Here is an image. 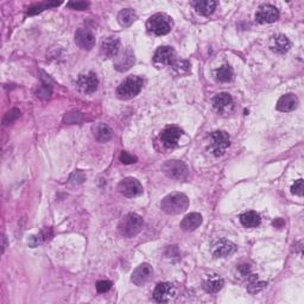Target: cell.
<instances>
[{"instance_id": "1", "label": "cell", "mask_w": 304, "mask_h": 304, "mask_svg": "<svg viewBox=\"0 0 304 304\" xmlns=\"http://www.w3.org/2000/svg\"><path fill=\"white\" fill-rule=\"evenodd\" d=\"M189 199L183 193H171L162 200L161 208L169 215H177L188 209Z\"/></svg>"}, {"instance_id": "2", "label": "cell", "mask_w": 304, "mask_h": 304, "mask_svg": "<svg viewBox=\"0 0 304 304\" xmlns=\"http://www.w3.org/2000/svg\"><path fill=\"white\" fill-rule=\"evenodd\" d=\"M143 226L144 221L140 215L136 213H130L120 220L118 225V231L119 234L124 236V238H133V236L138 235L141 232Z\"/></svg>"}, {"instance_id": "3", "label": "cell", "mask_w": 304, "mask_h": 304, "mask_svg": "<svg viewBox=\"0 0 304 304\" xmlns=\"http://www.w3.org/2000/svg\"><path fill=\"white\" fill-rule=\"evenodd\" d=\"M144 81L139 76H129L119 84L116 89V95L121 100H130L134 97H137L140 93L143 88Z\"/></svg>"}, {"instance_id": "4", "label": "cell", "mask_w": 304, "mask_h": 304, "mask_svg": "<svg viewBox=\"0 0 304 304\" xmlns=\"http://www.w3.org/2000/svg\"><path fill=\"white\" fill-rule=\"evenodd\" d=\"M147 30L156 36H164L170 33L172 27V20L165 13H156L151 16L146 23Z\"/></svg>"}, {"instance_id": "5", "label": "cell", "mask_w": 304, "mask_h": 304, "mask_svg": "<svg viewBox=\"0 0 304 304\" xmlns=\"http://www.w3.org/2000/svg\"><path fill=\"white\" fill-rule=\"evenodd\" d=\"M229 145H231V138L228 133L225 131H215L210 134L208 151H210L214 156L220 157L227 151Z\"/></svg>"}, {"instance_id": "6", "label": "cell", "mask_w": 304, "mask_h": 304, "mask_svg": "<svg viewBox=\"0 0 304 304\" xmlns=\"http://www.w3.org/2000/svg\"><path fill=\"white\" fill-rule=\"evenodd\" d=\"M162 170L169 178L182 181L188 177V167L181 161H167L162 165Z\"/></svg>"}, {"instance_id": "7", "label": "cell", "mask_w": 304, "mask_h": 304, "mask_svg": "<svg viewBox=\"0 0 304 304\" xmlns=\"http://www.w3.org/2000/svg\"><path fill=\"white\" fill-rule=\"evenodd\" d=\"M176 62V51L171 47H160L155 52L154 63L158 68L165 66H172Z\"/></svg>"}, {"instance_id": "8", "label": "cell", "mask_w": 304, "mask_h": 304, "mask_svg": "<svg viewBox=\"0 0 304 304\" xmlns=\"http://www.w3.org/2000/svg\"><path fill=\"white\" fill-rule=\"evenodd\" d=\"M118 190L124 196L136 197L143 194V186L136 178L126 177L118 185Z\"/></svg>"}, {"instance_id": "9", "label": "cell", "mask_w": 304, "mask_h": 304, "mask_svg": "<svg viewBox=\"0 0 304 304\" xmlns=\"http://www.w3.org/2000/svg\"><path fill=\"white\" fill-rule=\"evenodd\" d=\"M236 251V246L227 239H219L213 242L210 252L214 258H226Z\"/></svg>"}, {"instance_id": "10", "label": "cell", "mask_w": 304, "mask_h": 304, "mask_svg": "<svg viewBox=\"0 0 304 304\" xmlns=\"http://www.w3.org/2000/svg\"><path fill=\"white\" fill-rule=\"evenodd\" d=\"M176 293L175 286L171 283H160L154 290V299L158 303H168L174 298Z\"/></svg>"}, {"instance_id": "11", "label": "cell", "mask_w": 304, "mask_h": 304, "mask_svg": "<svg viewBox=\"0 0 304 304\" xmlns=\"http://www.w3.org/2000/svg\"><path fill=\"white\" fill-rule=\"evenodd\" d=\"M152 277H154V270H152V266L150 264L144 263V264H140L139 266L132 272L131 281H132L133 284H136L138 286H143L144 284H146L147 282H150Z\"/></svg>"}, {"instance_id": "12", "label": "cell", "mask_w": 304, "mask_h": 304, "mask_svg": "<svg viewBox=\"0 0 304 304\" xmlns=\"http://www.w3.org/2000/svg\"><path fill=\"white\" fill-rule=\"evenodd\" d=\"M98 83L99 81L97 75L94 73H88L79 76V79L76 81V87L81 93L92 94L97 90Z\"/></svg>"}, {"instance_id": "13", "label": "cell", "mask_w": 304, "mask_h": 304, "mask_svg": "<svg viewBox=\"0 0 304 304\" xmlns=\"http://www.w3.org/2000/svg\"><path fill=\"white\" fill-rule=\"evenodd\" d=\"M279 18L278 9L273 5H261L256 13V20L260 24H268L277 22Z\"/></svg>"}, {"instance_id": "14", "label": "cell", "mask_w": 304, "mask_h": 304, "mask_svg": "<svg viewBox=\"0 0 304 304\" xmlns=\"http://www.w3.org/2000/svg\"><path fill=\"white\" fill-rule=\"evenodd\" d=\"M213 106L219 114L226 115L229 114L234 107V101L231 94L228 93H219L213 100Z\"/></svg>"}, {"instance_id": "15", "label": "cell", "mask_w": 304, "mask_h": 304, "mask_svg": "<svg viewBox=\"0 0 304 304\" xmlns=\"http://www.w3.org/2000/svg\"><path fill=\"white\" fill-rule=\"evenodd\" d=\"M75 43L83 50H92L95 45V37L88 29H79L75 34Z\"/></svg>"}, {"instance_id": "16", "label": "cell", "mask_w": 304, "mask_h": 304, "mask_svg": "<svg viewBox=\"0 0 304 304\" xmlns=\"http://www.w3.org/2000/svg\"><path fill=\"white\" fill-rule=\"evenodd\" d=\"M182 130L178 129L176 126H171L165 129L163 132L161 133V140L165 147H175L177 145L179 138L182 136Z\"/></svg>"}, {"instance_id": "17", "label": "cell", "mask_w": 304, "mask_h": 304, "mask_svg": "<svg viewBox=\"0 0 304 304\" xmlns=\"http://www.w3.org/2000/svg\"><path fill=\"white\" fill-rule=\"evenodd\" d=\"M224 278L220 275L217 273H209L206 276V278L203 279L202 286L204 291L208 293H217L224 288Z\"/></svg>"}, {"instance_id": "18", "label": "cell", "mask_w": 304, "mask_h": 304, "mask_svg": "<svg viewBox=\"0 0 304 304\" xmlns=\"http://www.w3.org/2000/svg\"><path fill=\"white\" fill-rule=\"evenodd\" d=\"M120 49V41L116 37H107L101 42V54L106 58L115 57Z\"/></svg>"}, {"instance_id": "19", "label": "cell", "mask_w": 304, "mask_h": 304, "mask_svg": "<svg viewBox=\"0 0 304 304\" xmlns=\"http://www.w3.org/2000/svg\"><path fill=\"white\" fill-rule=\"evenodd\" d=\"M134 65V54L130 48H127L121 55L116 57L114 62V68L118 72H126Z\"/></svg>"}, {"instance_id": "20", "label": "cell", "mask_w": 304, "mask_h": 304, "mask_svg": "<svg viewBox=\"0 0 304 304\" xmlns=\"http://www.w3.org/2000/svg\"><path fill=\"white\" fill-rule=\"evenodd\" d=\"M270 48L272 51L277 52V54H285L291 48V42L285 35H276L271 38Z\"/></svg>"}, {"instance_id": "21", "label": "cell", "mask_w": 304, "mask_h": 304, "mask_svg": "<svg viewBox=\"0 0 304 304\" xmlns=\"http://www.w3.org/2000/svg\"><path fill=\"white\" fill-rule=\"evenodd\" d=\"M298 106V98L295 94L288 93L281 97L277 102V109L279 112H291Z\"/></svg>"}, {"instance_id": "22", "label": "cell", "mask_w": 304, "mask_h": 304, "mask_svg": "<svg viewBox=\"0 0 304 304\" xmlns=\"http://www.w3.org/2000/svg\"><path fill=\"white\" fill-rule=\"evenodd\" d=\"M202 215L200 213H190L182 220L181 228L186 232H193L202 225Z\"/></svg>"}, {"instance_id": "23", "label": "cell", "mask_w": 304, "mask_h": 304, "mask_svg": "<svg viewBox=\"0 0 304 304\" xmlns=\"http://www.w3.org/2000/svg\"><path fill=\"white\" fill-rule=\"evenodd\" d=\"M93 134L95 137V139L100 143H106V141L111 140L113 137V132L111 130V127L108 125H106L104 123H99L97 125L93 126Z\"/></svg>"}, {"instance_id": "24", "label": "cell", "mask_w": 304, "mask_h": 304, "mask_svg": "<svg viewBox=\"0 0 304 304\" xmlns=\"http://www.w3.org/2000/svg\"><path fill=\"white\" fill-rule=\"evenodd\" d=\"M192 4L196 12L202 16H210L218 6V3L214 0H199V2H193Z\"/></svg>"}, {"instance_id": "25", "label": "cell", "mask_w": 304, "mask_h": 304, "mask_svg": "<svg viewBox=\"0 0 304 304\" xmlns=\"http://www.w3.org/2000/svg\"><path fill=\"white\" fill-rule=\"evenodd\" d=\"M240 222H241V225L244 226V227L254 228V227H258V226L260 225L261 219H260V215L258 214L257 211L250 210V211H246V213L240 215Z\"/></svg>"}, {"instance_id": "26", "label": "cell", "mask_w": 304, "mask_h": 304, "mask_svg": "<svg viewBox=\"0 0 304 304\" xmlns=\"http://www.w3.org/2000/svg\"><path fill=\"white\" fill-rule=\"evenodd\" d=\"M136 19H137V15L132 9H124L119 12L118 15V23L123 27L131 26Z\"/></svg>"}, {"instance_id": "27", "label": "cell", "mask_w": 304, "mask_h": 304, "mask_svg": "<svg viewBox=\"0 0 304 304\" xmlns=\"http://www.w3.org/2000/svg\"><path fill=\"white\" fill-rule=\"evenodd\" d=\"M266 288V283L259 281L257 275H251L249 278H247V290H249L250 293L252 295H256V293L260 292L261 290Z\"/></svg>"}, {"instance_id": "28", "label": "cell", "mask_w": 304, "mask_h": 304, "mask_svg": "<svg viewBox=\"0 0 304 304\" xmlns=\"http://www.w3.org/2000/svg\"><path fill=\"white\" fill-rule=\"evenodd\" d=\"M215 76H217V80L220 81V82H229V81L233 79V70L231 67L225 65L217 69Z\"/></svg>"}, {"instance_id": "29", "label": "cell", "mask_w": 304, "mask_h": 304, "mask_svg": "<svg viewBox=\"0 0 304 304\" xmlns=\"http://www.w3.org/2000/svg\"><path fill=\"white\" fill-rule=\"evenodd\" d=\"M51 235H52L51 229L50 228H45L38 235H33V236H31L30 241H29L30 246L31 247H36L38 245H41L42 242L47 241V240L50 239Z\"/></svg>"}, {"instance_id": "30", "label": "cell", "mask_w": 304, "mask_h": 304, "mask_svg": "<svg viewBox=\"0 0 304 304\" xmlns=\"http://www.w3.org/2000/svg\"><path fill=\"white\" fill-rule=\"evenodd\" d=\"M61 5V3H45V4H40V5H35L33 8L29 9V11H27V15H37V13H41L42 11H44V10H47L49 8H51V6H58Z\"/></svg>"}, {"instance_id": "31", "label": "cell", "mask_w": 304, "mask_h": 304, "mask_svg": "<svg viewBox=\"0 0 304 304\" xmlns=\"http://www.w3.org/2000/svg\"><path fill=\"white\" fill-rule=\"evenodd\" d=\"M63 120H65L66 124H79L83 120V116L81 112L73 111V112H69L68 114H66L65 119Z\"/></svg>"}, {"instance_id": "32", "label": "cell", "mask_w": 304, "mask_h": 304, "mask_svg": "<svg viewBox=\"0 0 304 304\" xmlns=\"http://www.w3.org/2000/svg\"><path fill=\"white\" fill-rule=\"evenodd\" d=\"M172 67H174L175 72L177 73V74H179V75H183V74H187V73L189 72V69H190L189 62L183 61V59H181V61H177V59H176V62L174 63V65H172Z\"/></svg>"}, {"instance_id": "33", "label": "cell", "mask_w": 304, "mask_h": 304, "mask_svg": "<svg viewBox=\"0 0 304 304\" xmlns=\"http://www.w3.org/2000/svg\"><path fill=\"white\" fill-rule=\"evenodd\" d=\"M19 116H20L19 109L12 108V109H10L8 113H6L5 116H4V120H3V123H4V125H10V124H12L16 119H18Z\"/></svg>"}, {"instance_id": "34", "label": "cell", "mask_w": 304, "mask_h": 304, "mask_svg": "<svg viewBox=\"0 0 304 304\" xmlns=\"http://www.w3.org/2000/svg\"><path fill=\"white\" fill-rule=\"evenodd\" d=\"M50 95H51V86L43 80V84H42V87L37 90V97H40L41 99H48Z\"/></svg>"}, {"instance_id": "35", "label": "cell", "mask_w": 304, "mask_h": 304, "mask_svg": "<svg viewBox=\"0 0 304 304\" xmlns=\"http://www.w3.org/2000/svg\"><path fill=\"white\" fill-rule=\"evenodd\" d=\"M303 192H304V186H303V179L299 178L293 183L291 187V193L293 195L297 196H303Z\"/></svg>"}, {"instance_id": "36", "label": "cell", "mask_w": 304, "mask_h": 304, "mask_svg": "<svg viewBox=\"0 0 304 304\" xmlns=\"http://www.w3.org/2000/svg\"><path fill=\"white\" fill-rule=\"evenodd\" d=\"M84 179H86V176L81 170H76L74 171L72 176H70L69 181L70 183H73V185H80V183H82Z\"/></svg>"}, {"instance_id": "37", "label": "cell", "mask_w": 304, "mask_h": 304, "mask_svg": "<svg viewBox=\"0 0 304 304\" xmlns=\"http://www.w3.org/2000/svg\"><path fill=\"white\" fill-rule=\"evenodd\" d=\"M120 161H121L124 164H133L138 161V158L136 156H133V155L129 154V152L123 151L121 155H120Z\"/></svg>"}, {"instance_id": "38", "label": "cell", "mask_w": 304, "mask_h": 304, "mask_svg": "<svg viewBox=\"0 0 304 304\" xmlns=\"http://www.w3.org/2000/svg\"><path fill=\"white\" fill-rule=\"evenodd\" d=\"M69 9H73V10H79V11H83V10H86L89 8V3H86V2H70L67 4Z\"/></svg>"}, {"instance_id": "39", "label": "cell", "mask_w": 304, "mask_h": 304, "mask_svg": "<svg viewBox=\"0 0 304 304\" xmlns=\"http://www.w3.org/2000/svg\"><path fill=\"white\" fill-rule=\"evenodd\" d=\"M111 288H112V282H109V281H99L97 283V290H98V292H100V293H105V292L109 291Z\"/></svg>"}, {"instance_id": "40", "label": "cell", "mask_w": 304, "mask_h": 304, "mask_svg": "<svg viewBox=\"0 0 304 304\" xmlns=\"http://www.w3.org/2000/svg\"><path fill=\"white\" fill-rule=\"evenodd\" d=\"M238 270L240 272V275L242 276L244 278H249L251 275H252V272H251V267L250 265H240V266L238 267Z\"/></svg>"}, {"instance_id": "41", "label": "cell", "mask_w": 304, "mask_h": 304, "mask_svg": "<svg viewBox=\"0 0 304 304\" xmlns=\"http://www.w3.org/2000/svg\"><path fill=\"white\" fill-rule=\"evenodd\" d=\"M3 240H4V244H3V253H4V251L6 249V238H5V235H3Z\"/></svg>"}]
</instances>
